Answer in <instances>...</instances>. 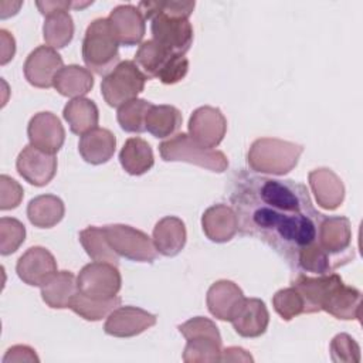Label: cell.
Returning a JSON list of instances; mask_svg holds the SVG:
<instances>
[{
    "label": "cell",
    "instance_id": "obj_9",
    "mask_svg": "<svg viewBox=\"0 0 363 363\" xmlns=\"http://www.w3.org/2000/svg\"><path fill=\"white\" fill-rule=\"evenodd\" d=\"M112 250L130 261L153 262L157 257L153 240L143 231L125 224H109L102 227Z\"/></svg>",
    "mask_w": 363,
    "mask_h": 363
},
{
    "label": "cell",
    "instance_id": "obj_23",
    "mask_svg": "<svg viewBox=\"0 0 363 363\" xmlns=\"http://www.w3.org/2000/svg\"><path fill=\"white\" fill-rule=\"evenodd\" d=\"M116 138L105 128H94L81 135L78 150L82 159L91 164L106 163L115 153Z\"/></svg>",
    "mask_w": 363,
    "mask_h": 363
},
{
    "label": "cell",
    "instance_id": "obj_11",
    "mask_svg": "<svg viewBox=\"0 0 363 363\" xmlns=\"http://www.w3.org/2000/svg\"><path fill=\"white\" fill-rule=\"evenodd\" d=\"M227 132V119L218 108L200 106L189 119V136L201 147H217Z\"/></svg>",
    "mask_w": 363,
    "mask_h": 363
},
{
    "label": "cell",
    "instance_id": "obj_1",
    "mask_svg": "<svg viewBox=\"0 0 363 363\" xmlns=\"http://www.w3.org/2000/svg\"><path fill=\"white\" fill-rule=\"evenodd\" d=\"M230 201L241 234L269 245L292 269L299 254L315 244L325 217L302 183L245 172L237 177Z\"/></svg>",
    "mask_w": 363,
    "mask_h": 363
},
{
    "label": "cell",
    "instance_id": "obj_12",
    "mask_svg": "<svg viewBox=\"0 0 363 363\" xmlns=\"http://www.w3.org/2000/svg\"><path fill=\"white\" fill-rule=\"evenodd\" d=\"M61 68H64V62L57 50L48 45H40L28 54L23 71L26 79L33 86L51 88Z\"/></svg>",
    "mask_w": 363,
    "mask_h": 363
},
{
    "label": "cell",
    "instance_id": "obj_4",
    "mask_svg": "<svg viewBox=\"0 0 363 363\" xmlns=\"http://www.w3.org/2000/svg\"><path fill=\"white\" fill-rule=\"evenodd\" d=\"M302 152L301 145L275 138H261L251 145L247 160L254 172L281 176L296 166Z\"/></svg>",
    "mask_w": 363,
    "mask_h": 363
},
{
    "label": "cell",
    "instance_id": "obj_42",
    "mask_svg": "<svg viewBox=\"0 0 363 363\" xmlns=\"http://www.w3.org/2000/svg\"><path fill=\"white\" fill-rule=\"evenodd\" d=\"M0 38H1V65H4L13 58L16 52V43L13 35L6 30H0Z\"/></svg>",
    "mask_w": 363,
    "mask_h": 363
},
{
    "label": "cell",
    "instance_id": "obj_26",
    "mask_svg": "<svg viewBox=\"0 0 363 363\" xmlns=\"http://www.w3.org/2000/svg\"><path fill=\"white\" fill-rule=\"evenodd\" d=\"M119 162L123 170L132 176H140L149 172L155 164V156L150 145L142 138H129L119 152Z\"/></svg>",
    "mask_w": 363,
    "mask_h": 363
},
{
    "label": "cell",
    "instance_id": "obj_15",
    "mask_svg": "<svg viewBox=\"0 0 363 363\" xmlns=\"http://www.w3.org/2000/svg\"><path fill=\"white\" fill-rule=\"evenodd\" d=\"M18 278L31 286H43L58 271L54 255L44 247L28 248L17 261Z\"/></svg>",
    "mask_w": 363,
    "mask_h": 363
},
{
    "label": "cell",
    "instance_id": "obj_40",
    "mask_svg": "<svg viewBox=\"0 0 363 363\" xmlns=\"http://www.w3.org/2000/svg\"><path fill=\"white\" fill-rule=\"evenodd\" d=\"M187 71H189V60L184 55H174L167 62L164 69L160 72L157 79H160V82L166 85H172L182 81L186 77Z\"/></svg>",
    "mask_w": 363,
    "mask_h": 363
},
{
    "label": "cell",
    "instance_id": "obj_2",
    "mask_svg": "<svg viewBox=\"0 0 363 363\" xmlns=\"http://www.w3.org/2000/svg\"><path fill=\"white\" fill-rule=\"evenodd\" d=\"M194 1H140L138 9L150 20L152 37L176 55H184L193 43V27L189 21Z\"/></svg>",
    "mask_w": 363,
    "mask_h": 363
},
{
    "label": "cell",
    "instance_id": "obj_34",
    "mask_svg": "<svg viewBox=\"0 0 363 363\" xmlns=\"http://www.w3.org/2000/svg\"><path fill=\"white\" fill-rule=\"evenodd\" d=\"M121 302L122 299L118 295L111 299H92L78 291L69 308L85 320L95 322L108 316L113 309H116L121 305Z\"/></svg>",
    "mask_w": 363,
    "mask_h": 363
},
{
    "label": "cell",
    "instance_id": "obj_6",
    "mask_svg": "<svg viewBox=\"0 0 363 363\" xmlns=\"http://www.w3.org/2000/svg\"><path fill=\"white\" fill-rule=\"evenodd\" d=\"M159 152L164 162H187L216 173H223L228 167V159L223 152L199 146L187 133H177L162 142Z\"/></svg>",
    "mask_w": 363,
    "mask_h": 363
},
{
    "label": "cell",
    "instance_id": "obj_10",
    "mask_svg": "<svg viewBox=\"0 0 363 363\" xmlns=\"http://www.w3.org/2000/svg\"><path fill=\"white\" fill-rule=\"evenodd\" d=\"M78 291L92 299H111L122 286V277L116 265L94 261L86 264L77 277Z\"/></svg>",
    "mask_w": 363,
    "mask_h": 363
},
{
    "label": "cell",
    "instance_id": "obj_8",
    "mask_svg": "<svg viewBox=\"0 0 363 363\" xmlns=\"http://www.w3.org/2000/svg\"><path fill=\"white\" fill-rule=\"evenodd\" d=\"M350 220L343 216L323 217L319 224L316 245L325 252L333 268H339L354 258Z\"/></svg>",
    "mask_w": 363,
    "mask_h": 363
},
{
    "label": "cell",
    "instance_id": "obj_27",
    "mask_svg": "<svg viewBox=\"0 0 363 363\" xmlns=\"http://www.w3.org/2000/svg\"><path fill=\"white\" fill-rule=\"evenodd\" d=\"M58 94L69 98H81L94 86V75L88 68L79 65H67L60 69L52 85Z\"/></svg>",
    "mask_w": 363,
    "mask_h": 363
},
{
    "label": "cell",
    "instance_id": "obj_44",
    "mask_svg": "<svg viewBox=\"0 0 363 363\" xmlns=\"http://www.w3.org/2000/svg\"><path fill=\"white\" fill-rule=\"evenodd\" d=\"M35 4L40 9L41 14H44V16H47L55 10H60V9L74 7V3H71V1H37Z\"/></svg>",
    "mask_w": 363,
    "mask_h": 363
},
{
    "label": "cell",
    "instance_id": "obj_13",
    "mask_svg": "<svg viewBox=\"0 0 363 363\" xmlns=\"http://www.w3.org/2000/svg\"><path fill=\"white\" fill-rule=\"evenodd\" d=\"M16 167L18 174L33 186L48 184L57 173L55 155L43 152L31 145L26 146L17 156Z\"/></svg>",
    "mask_w": 363,
    "mask_h": 363
},
{
    "label": "cell",
    "instance_id": "obj_17",
    "mask_svg": "<svg viewBox=\"0 0 363 363\" xmlns=\"http://www.w3.org/2000/svg\"><path fill=\"white\" fill-rule=\"evenodd\" d=\"M111 31L121 45H138L142 43L146 26L140 10L132 4L116 6L106 17Z\"/></svg>",
    "mask_w": 363,
    "mask_h": 363
},
{
    "label": "cell",
    "instance_id": "obj_31",
    "mask_svg": "<svg viewBox=\"0 0 363 363\" xmlns=\"http://www.w3.org/2000/svg\"><path fill=\"white\" fill-rule=\"evenodd\" d=\"M180 111L173 105H152L146 115V130L157 139L173 136L182 126Z\"/></svg>",
    "mask_w": 363,
    "mask_h": 363
},
{
    "label": "cell",
    "instance_id": "obj_25",
    "mask_svg": "<svg viewBox=\"0 0 363 363\" xmlns=\"http://www.w3.org/2000/svg\"><path fill=\"white\" fill-rule=\"evenodd\" d=\"M77 292V278L71 271H58L47 284L41 286L43 301L54 309L69 308Z\"/></svg>",
    "mask_w": 363,
    "mask_h": 363
},
{
    "label": "cell",
    "instance_id": "obj_33",
    "mask_svg": "<svg viewBox=\"0 0 363 363\" xmlns=\"http://www.w3.org/2000/svg\"><path fill=\"white\" fill-rule=\"evenodd\" d=\"M79 242L92 261L109 262L118 267L119 255L109 245L102 227L89 225L79 233Z\"/></svg>",
    "mask_w": 363,
    "mask_h": 363
},
{
    "label": "cell",
    "instance_id": "obj_39",
    "mask_svg": "<svg viewBox=\"0 0 363 363\" xmlns=\"http://www.w3.org/2000/svg\"><path fill=\"white\" fill-rule=\"evenodd\" d=\"M0 208L10 210L20 204L23 199V187L11 177L1 174L0 176Z\"/></svg>",
    "mask_w": 363,
    "mask_h": 363
},
{
    "label": "cell",
    "instance_id": "obj_41",
    "mask_svg": "<svg viewBox=\"0 0 363 363\" xmlns=\"http://www.w3.org/2000/svg\"><path fill=\"white\" fill-rule=\"evenodd\" d=\"M40 359L37 357L35 354V350H33L31 347L28 346H23V345H17V346H13L7 350L6 356L3 357V363H7V362H38Z\"/></svg>",
    "mask_w": 363,
    "mask_h": 363
},
{
    "label": "cell",
    "instance_id": "obj_16",
    "mask_svg": "<svg viewBox=\"0 0 363 363\" xmlns=\"http://www.w3.org/2000/svg\"><path fill=\"white\" fill-rule=\"evenodd\" d=\"M27 135L31 146L51 155H55L65 140L64 126L52 112L35 113L28 122Z\"/></svg>",
    "mask_w": 363,
    "mask_h": 363
},
{
    "label": "cell",
    "instance_id": "obj_21",
    "mask_svg": "<svg viewBox=\"0 0 363 363\" xmlns=\"http://www.w3.org/2000/svg\"><path fill=\"white\" fill-rule=\"evenodd\" d=\"M318 204L326 210H336L345 199V186L330 169H316L308 176Z\"/></svg>",
    "mask_w": 363,
    "mask_h": 363
},
{
    "label": "cell",
    "instance_id": "obj_43",
    "mask_svg": "<svg viewBox=\"0 0 363 363\" xmlns=\"http://www.w3.org/2000/svg\"><path fill=\"white\" fill-rule=\"evenodd\" d=\"M252 362V357L250 356V353H247V350L241 349V347H227L223 349L221 352V360L220 362Z\"/></svg>",
    "mask_w": 363,
    "mask_h": 363
},
{
    "label": "cell",
    "instance_id": "obj_24",
    "mask_svg": "<svg viewBox=\"0 0 363 363\" xmlns=\"http://www.w3.org/2000/svg\"><path fill=\"white\" fill-rule=\"evenodd\" d=\"M186 238V225L174 216L163 217L153 228V244L156 251L164 257L177 255L184 248Z\"/></svg>",
    "mask_w": 363,
    "mask_h": 363
},
{
    "label": "cell",
    "instance_id": "obj_20",
    "mask_svg": "<svg viewBox=\"0 0 363 363\" xmlns=\"http://www.w3.org/2000/svg\"><path fill=\"white\" fill-rule=\"evenodd\" d=\"M201 227L208 240L214 242H227L238 231L237 214L230 206H211L201 217Z\"/></svg>",
    "mask_w": 363,
    "mask_h": 363
},
{
    "label": "cell",
    "instance_id": "obj_22",
    "mask_svg": "<svg viewBox=\"0 0 363 363\" xmlns=\"http://www.w3.org/2000/svg\"><path fill=\"white\" fill-rule=\"evenodd\" d=\"M360 302L362 294L359 289L349 286L343 279L336 284L329 292L326 301L322 305V311L335 316L336 319L352 320L360 319Z\"/></svg>",
    "mask_w": 363,
    "mask_h": 363
},
{
    "label": "cell",
    "instance_id": "obj_29",
    "mask_svg": "<svg viewBox=\"0 0 363 363\" xmlns=\"http://www.w3.org/2000/svg\"><path fill=\"white\" fill-rule=\"evenodd\" d=\"M62 116L69 125L71 132L75 135H84L96 128L99 121L98 106L94 101L84 96L68 101L64 106Z\"/></svg>",
    "mask_w": 363,
    "mask_h": 363
},
{
    "label": "cell",
    "instance_id": "obj_35",
    "mask_svg": "<svg viewBox=\"0 0 363 363\" xmlns=\"http://www.w3.org/2000/svg\"><path fill=\"white\" fill-rule=\"evenodd\" d=\"M153 104L146 99L135 98L118 108L116 119L121 128L130 133H142L146 130L145 122L147 111Z\"/></svg>",
    "mask_w": 363,
    "mask_h": 363
},
{
    "label": "cell",
    "instance_id": "obj_38",
    "mask_svg": "<svg viewBox=\"0 0 363 363\" xmlns=\"http://www.w3.org/2000/svg\"><path fill=\"white\" fill-rule=\"evenodd\" d=\"M330 356L333 362H360V347L347 333L336 335L330 342Z\"/></svg>",
    "mask_w": 363,
    "mask_h": 363
},
{
    "label": "cell",
    "instance_id": "obj_36",
    "mask_svg": "<svg viewBox=\"0 0 363 363\" xmlns=\"http://www.w3.org/2000/svg\"><path fill=\"white\" fill-rule=\"evenodd\" d=\"M26 227L17 218H0V252L3 255L13 254L24 242Z\"/></svg>",
    "mask_w": 363,
    "mask_h": 363
},
{
    "label": "cell",
    "instance_id": "obj_28",
    "mask_svg": "<svg viewBox=\"0 0 363 363\" xmlns=\"http://www.w3.org/2000/svg\"><path fill=\"white\" fill-rule=\"evenodd\" d=\"M65 214L62 200L54 194H41L30 200L27 217L34 227L51 228L57 225Z\"/></svg>",
    "mask_w": 363,
    "mask_h": 363
},
{
    "label": "cell",
    "instance_id": "obj_5",
    "mask_svg": "<svg viewBox=\"0 0 363 363\" xmlns=\"http://www.w3.org/2000/svg\"><path fill=\"white\" fill-rule=\"evenodd\" d=\"M177 329L187 340L183 353L184 362L214 363L221 360L223 340L218 328L213 320L208 318L196 316L179 325Z\"/></svg>",
    "mask_w": 363,
    "mask_h": 363
},
{
    "label": "cell",
    "instance_id": "obj_14",
    "mask_svg": "<svg viewBox=\"0 0 363 363\" xmlns=\"http://www.w3.org/2000/svg\"><path fill=\"white\" fill-rule=\"evenodd\" d=\"M156 315L136 306H118L104 325L106 335L115 337H132L156 325Z\"/></svg>",
    "mask_w": 363,
    "mask_h": 363
},
{
    "label": "cell",
    "instance_id": "obj_19",
    "mask_svg": "<svg viewBox=\"0 0 363 363\" xmlns=\"http://www.w3.org/2000/svg\"><path fill=\"white\" fill-rule=\"evenodd\" d=\"M244 299L241 288L233 281L221 279L214 282L207 291V308L220 320H231Z\"/></svg>",
    "mask_w": 363,
    "mask_h": 363
},
{
    "label": "cell",
    "instance_id": "obj_3",
    "mask_svg": "<svg viewBox=\"0 0 363 363\" xmlns=\"http://www.w3.org/2000/svg\"><path fill=\"white\" fill-rule=\"evenodd\" d=\"M119 43L113 37L108 18H95L89 23L82 41V60L89 71L108 75L119 61Z\"/></svg>",
    "mask_w": 363,
    "mask_h": 363
},
{
    "label": "cell",
    "instance_id": "obj_32",
    "mask_svg": "<svg viewBox=\"0 0 363 363\" xmlns=\"http://www.w3.org/2000/svg\"><path fill=\"white\" fill-rule=\"evenodd\" d=\"M176 54H172L164 47H162L159 43H156L153 38L143 41L136 54H135V64L139 67V69L145 74L147 79L157 78L160 72L164 69L167 62L174 57Z\"/></svg>",
    "mask_w": 363,
    "mask_h": 363
},
{
    "label": "cell",
    "instance_id": "obj_30",
    "mask_svg": "<svg viewBox=\"0 0 363 363\" xmlns=\"http://www.w3.org/2000/svg\"><path fill=\"white\" fill-rule=\"evenodd\" d=\"M69 9H60L45 16L43 37L48 47L57 50L68 45L74 37V21Z\"/></svg>",
    "mask_w": 363,
    "mask_h": 363
},
{
    "label": "cell",
    "instance_id": "obj_18",
    "mask_svg": "<svg viewBox=\"0 0 363 363\" xmlns=\"http://www.w3.org/2000/svg\"><path fill=\"white\" fill-rule=\"evenodd\" d=\"M234 330L242 337H258L265 333L269 313L265 303L258 298H245L230 320Z\"/></svg>",
    "mask_w": 363,
    "mask_h": 363
},
{
    "label": "cell",
    "instance_id": "obj_7",
    "mask_svg": "<svg viewBox=\"0 0 363 363\" xmlns=\"http://www.w3.org/2000/svg\"><path fill=\"white\" fill-rule=\"evenodd\" d=\"M145 74L139 69L135 61H121L101 84V94L109 106L119 108L121 105L135 99L145 88Z\"/></svg>",
    "mask_w": 363,
    "mask_h": 363
},
{
    "label": "cell",
    "instance_id": "obj_37",
    "mask_svg": "<svg viewBox=\"0 0 363 363\" xmlns=\"http://www.w3.org/2000/svg\"><path fill=\"white\" fill-rule=\"evenodd\" d=\"M272 305L275 312L284 320H291L295 316L303 313L302 296L292 285L289 288L279 289L272 298Z\"/></svg>",
    "mask_w": 363,
    "mask_h": 363
}]
</instances>
